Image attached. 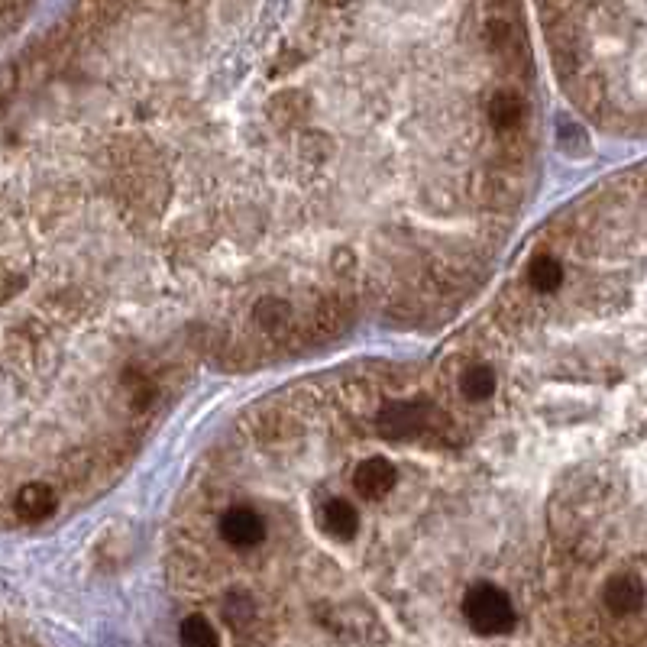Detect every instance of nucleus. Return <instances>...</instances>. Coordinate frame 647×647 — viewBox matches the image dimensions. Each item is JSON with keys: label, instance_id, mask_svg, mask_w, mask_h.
<instances>
[{"label": "nucleus", "instance_id": "1", "mask_svg": "<svg viewBox=\"0 0 647 647\" xmlns=\"http://www.w3.org/2000/svg\"><path fill=\"white\" fill-rule=\"evenodd\" d=\"M444 415L431 398H389L379 415H376V431L382 440L402 444V440H421L431 431H440Z\"/></svg>", "mask_w": 647, "mask_h": 647}, {"label": "nucleus", "instance_id": "2", "mask_svg": "<svg viewBox=\"0 0 647 647\" xmlns=\"http://www.w3.org/2000/svg\"><path fill=\"white\" fill-rule=\"evenodd\" d=\"M463 618L470 625V631L492 638V635H505V631H512L518 625V609H515V599L499 583L479 580L463 593Z\"/></svg>", "mask_w": 647, "mask_h": 647}, {"label": "nucleus", "instance_id": "3", "mask_svg": "<svg viewBox=\"0 0 647 647\" xmlns=\"http://www.w3.org/2000/svg\"><path fill=\"white\" fill-rule=\"evenodd\" d=\"M217 538L233 550H256L266 541V518L250 505H233L217 518Z\"/></svg>", "mask_w": 647, "mask_h": 647}, {"label": "nucleus", "instance_id": "4", "mask_svg": "<svg viewBox=\"0 0 647 647\" xmlns=\"http://www.w3.org/2000/svg\"><path fill=\"white\" fill-rule=\"evenodd\" d=\"M602 605L609 609V615L615 618H631L644 609L647 602V586L641 580V573L635 570H618L612 576H605L602 583Z\"/></svg>", "mask_w": 647, "mask_h": 647}, {"label": "nucleus", "instance_id": "5", "mask_svg": "<svg viewBox=\"0 0 647 647\" xmlns=\"http://www.w3.org/2000/svg\"><path fill=\"white\" fill-rule=\"evenodd\" d=\"M318 525L334 544H353L356 538H360L363 515L350 499H343V495H330V499H324L318 508Z\"/></svg>", "mask_w": 647, "mask_h": 647}, {"label": "nucleus", "instance_id": "6", "mask_svg": "<svg viewBox=\"0 0 647 647\" xmlns=\"http://www.w3.org/2000/svg\"><path fill=\"white\" fill-rule=\"evenodd\" d=\"M398 486V470H395V463L389 457H379V453H373V457H366L360 466L353 470V489L356 495H363L366 502H382V499H389V492Z\"/></svg>", "mask_w": 647, "mask_h": 647}, {"label": "nucleus", "instance_id": "7", "mask_svg": "<svg viewBox=\"0 0 647 647\" xmlns=\"http://www.w3.org/2000/svg\"><path fill=\"white\" fill-rule=\"evenodd\" d=\"M13 512L20 521H46L55 512V489L43 479L20 486V492L13 495Z\"/></svg>", "mask_w": 647, "mask_h": 647}, {"label": "nucleus", "instance_id": "8", "mask_svg": "<svg viewBox=\"0 0 647 647\" xmlns=\"http://www.w3.org/2000/svg\"><path fill=\"white\" fill-rule=\"evenodd\" d=\"M486 117L492 123V130H499V133H512L521 117H525V104H521L518 98V91L512 88H495L492 91V98L486 104Z\"/></svg>", "mask_w": 647, "mask_h": 647}, {"label": "nucleus", "instance_id": "9", "mask_svg": "<svg viewBox=\"0 0 647 647\" xmlns=\"http://www.w3.org/2000/svg\"><path fill=\"white\" fill-rule=\"evenodd\" d=\"M460 392L466 402H489L495 392V369L489 363H470L460 373Z\"/></svg>", "mask_w": 647, "mask_h": 647}, {"label": "nucleus", "instance_id": "10", "mask_svg": "<svg viewBox=\"0 0 647 647\" xmlns=\"http://www.w3.org/2000/svg\"><path fill=\"white\" fill-rule=\"evenodd\" d=\"M563 282H567V269L554 256H538L528 266V285L538 295H554L557 288H563Z\"/></svg>", "mask_w": 647, "mask_h": 647}, {"label": "nucleus", "instance_id": "11", "mask_svg": "<svg viewBox=\"0 0 647 647\" xmlns=\"http://www.w3.org/2000/svg\"><path fill=\"white\" fill-rule=\"evenodd\" d=\"M178 638H182L185 644L191 647H208V644H220V635H217V628L211 625V618L208 615H188L182 618V625H178Z\"/></svg>", "mask_w": 647, "mask_h": 647}]
</instances>
